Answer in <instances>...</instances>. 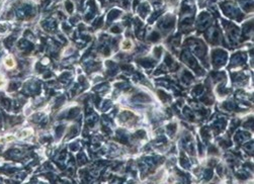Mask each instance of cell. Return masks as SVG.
Wrapping results in <instances>:
<instances>
[{
    "label": "cell",
    "instance_id": "obj_2",
    "mask_svg": "<svg viewBox=\"0 0 254 184\" xmlns=\"http://www.w3.org/2000/svg\"><path fill=\"white\" fill-rule=\"evenodd\" d=\"M122 47H123L126 50H128V48L131 47V43H130V42H125V43L122 44Z\"/></svg>",
    "mask_w": 254,
    "mask_h": 184
},
{
    "label": "cell",
    "instance_id": "obj_1",
    "mask_svg": "<svg viewBox=\"0 0 254 184\" xmlns=\"http://www.w3.org/2000/svg\"><path fill=\"white\" fill-rule=\"evenodd\" d=\"M2 102H3V104L6 106V107H9V104H10V101L8 100V99H5V98H3L2 99Z\"/></svg>",
    "mask_w": 254,
    "mask_h": 184
}]
</instances>
